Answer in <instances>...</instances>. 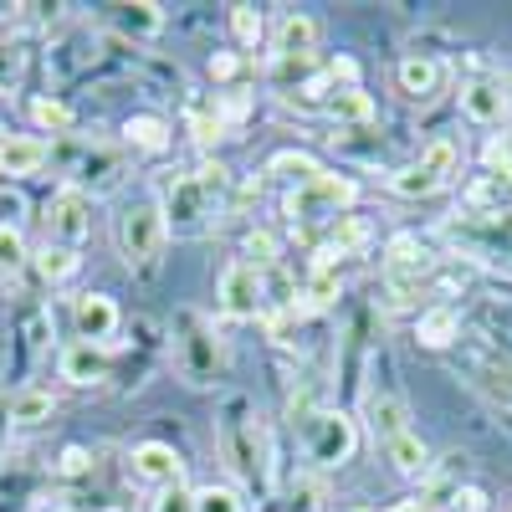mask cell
Instances as JSON below:
<instances>
[{
  "label": "cell",
  "instance_id": "1",
  "mask_svg": "<svg viewBox=\"0 0 512 512\" xmlns=\"http://www.w3.org/2000/svg\"><path fill=\"white\" fill-rule=\"evenodd\" d=\"M216 446H221V461L236 472V482L267 487V446H262V425H256V410L246 400H231L221 425H216Z\"/></svg>",
  "mask_w": 512,
  "mask_h": 512
},
{
  "label": "cell",
  "instance_id": "2",
  "mask_svg": "<svg viewBox=\"0 0 512 512\" xmlns=\"http://www.w3.org/2000/svg\"><path fill=\"white\" fill-rule=\"evenodd\" d=\"M164 236H169V221H164V205L154 195H139L134 205H123L118 251H123L128 272H154L159 256H164Z\"/></svg>",
  "mask_w": 512,
  "mask_h": 512
},
{
  "label": "cell",
  "instance_id": "3",
  "mask_svg": "<svg viewBox=\"0 0 512 512\" xmlns=\"http://www.w3.org/2000/svg\"><path fill=\"white\" fill-rule=\"evenodd\" d=\"M354 200H359V185L349 175H328V169H323L318 180L292 185L282 210H287L292 226H328V221H338V210H349Z\"/></svg>",
  "mask_w": 512,
  "mask_h": 512
},
{
  "label": "cell",
  "instance_id": "4",
  "mask_svg": "<svg viewBox=\"0 0 512 512\" xmlns=\"http://www.w3.org/2000/svg\"><path fill=\"white\" fill-rule=\"evenodd\" d=\"M303 446H308V456H313L318 466H344V461H354V451H359V425H354V415H344V410H318V415H308Z\"/></svg>",
  "mask_w": 512,
  "mask_h": 512
},
{
  "label": "cell",
  "instance_id": "5",
  "mask_svg": "<svg viewBox=\"0 0 512 512\" xmlns=\"http://www.w3.org/2000/svg\"><path fill=\"white\" fill-rule=\"evenodd\" d=\"M175 349H180V374L190 384H200V390H205V384H216V374H221V344H216V333H210L205 318L180 313Z\"/></svg>",
  "mask_w": 512,
  "mask_h": 512
},
{
  "label": "cell",
  "instance_id": "6",
  "mask_svg": "<svg viewBox=\"0 0 512 512\" xmlns=\"http://www.w3.org/2000/svg\"><path fill=\"white\" fill-rule=\"evenodd\" d=\"M41 221H47V246L77 251L82 241H88V231H93V195L62 185V190L47 200V210H41Z\"/></svg>",
  "mask_w": 512,
  "mask_h": 512
},
{
  "label": "cell",
  "instance_id": "7",
  "mask_svg": "<svg viewBox=\"0 0 512 512\" xmlns=\"http://www.w3.org/2000/svg\"><path fill=\"white\" fill-rule=\"evenodd\" d=\"M262 297H267V287H262V272H256L251 262H226V272H221V287H216V303H221V313L226 318H236V323H251V318H262Z\"/></svg>",
  "mask_w": 512,
  "mask_h": 512
},
{
  "label": "cell",
  "instance_id": "8",
  "mask_svg": "<svg viewBox=\"0 0 512 512\" xmlns=\"http://www.w3.org/2000/svg\"><path fill=\"white\" fill-rule=\"evenodd\" d=\"M128 472H134L139 487H154V492H169L185 482V456L164 441H139L128 451Z\"/></svg>",
  "mask_w": 512,
  "mask_h": 512
},
{
  "label": "cell",
  "instance_id": "9",
  "mask_svg": "<svg viewBox=\"0 0 512 512\" xmlns=\"http://www.w3.org/2000/svg\"><path fill=\"white\" fill-rule=\"evenodd\" d=\"M384 272H390V282H395V303H405L410 282H420L425 272H431V251H425L420 236L400 231V236H390V246H384Z\"/></svg>",
  "mask_w": 512,
  "mask_h": 512
},
{
  "label": "cell",
  "instance_id": "10",
  "mask_svg": "<svg viewBox=\"0 0 512 512\" xmlns=\"http://www.w3.org/2000/svg\"><path fill=\"white\" fill-rule=\"evenodd\" d=\"M159 205H164V221L175 226V231H195L210 216V205H216V200L205 195V185L195 175H180V180H169V190H164Z\"/></svg>",
  "mask_w": 512,
  "mask_h": 512
},
{
  "label": "cell",
  "instance_id": "11",
  "mask_svg": "<svg viewBox=\"0 0 512 512\" xmlns=\"http://www.w3.org/2000/svg\"><path fill=\"white\" fill-rule=\"evenodd\" d=\"M72 328H77V344H108L118 333V303L108 292H82L77 308H72Z\"/></svg>",
  "mask_w": 512,
  "mask_h": 512
},
{
  "label": "cell",
  "instance_id": "12",
  "mask_svg": "<svg viewBox=\"0 0 512 512\" xmlns=\"http://www.w3.org/2000/svg\"><path fill=\"white\" fill-rule=\"evenodd\" d=\"M118 175H123V159H118L113 149H82V154L67 164V185L82 190V195H88V190H108Z\"/></svg>",
  "mask_w": 512,
  "mask_h": 512
},
{
  "label": "cell",
  "instance_id": "13",
  "mask_svg": "<svg viewBox=\"0 0 512 512\" xmlns=\"http://www.w3.org/2000/svg\"><path fill=\"white\" fill-rule=\"evenodd\" d=\"M52 159V144L47 139H31V134H0V175H36L41 164Z\"/></svg>",
  "mask_w": 512,
  "mask_h": 512
},
{
  "label": "cell",
  "instance_id": "14",
  "mask_svg": "<svg viewBox=\"0 0 512 512\" xmlns=\"http://www.w3.org/2000/svg\"><path fill=\"white\" fill-rule=\"evenodd\" d=\"M313 47H318V21H313V16H303V11L282 16V26H277V67L308 62V57H313Z\"/></svg>",
  "mask_w": 512,
  "mask_h": 512
},
{
  "label": "cell",
  "instance_id": "15",
  "mask_svg": "<svg viewBox=\"0 0 512 512\" xmlns=\"http://www.w3.org/2000/svg\"><path fill=\"white\" fill-rule=\"evenodd\" d=\"M364 415H369V425H374V436L379 441H395L400 431H410V415H405V400L395 395V390H384V384H374V390L364 395Z\"/></svg>",
  "mask_w": 512,
  "mask_h": 512
},
{
  "label": "cell",
  "instance_id": "16",
  "mask_svg": "<svg viewBox=\"0 0 512 512\" xmlns=\"http://www.w3.org/2000/svg\"><path fill=\"white\" fill-rule=\"evenodd\" d=\"M461 113L472 123H502L507 118V88L492 82V77L466 82V88H461Z\"/></svg>",
  "mask_w": 512,
  "mask_h": 512
},
{
  "label": "cell",
  "instance_id": "17",
  "mask_svg": "<svg viewBox=\"0 0 512 512\" xmlns=\"http://www.w3.org/2000/svg\"><path fill=\"white\" fill-rule=\"evenodd\" d=\"M62 379L67 384H103L108 379V349H98V344H67L62 349Z\"/></svg>",
  "mask_w": 512,
  "mask_h": 512
},
{
  "label": "cell",
  "instance_id": "18",
  "mask_svg": "<svg viewBox=\"0 0 512 512\" xmlns=\"http://www.w3.org/2000/svg\"><path fill=\"white\" fill-rule=\"evenodd\" d=\"M108 21L134 41H149V36L164 31V11L154 6V0H123V6H108Z\"/></svg>",
  "mask_w": 512,
  "mask_h": 512
},
{
  "label": "cell",
  "instance_id": "19",
  "mask_svg": "<svg viewBox=\"0 0 512 512\" xmlns=\"http://www.w3.org/2000/svg\"><path fill=\"white\" fill-rule=\"evenodd\" d=\"M369 241V221L364 216H338V221H328V236L318 241V267L328 262V256H349L354 246H364Z\"/></svg>",
  "mask_w": 512,
  "mask_h": 512
},
{
  "label": "cell",
  "instance_id": "20",
  "mask_svg": "<svg viewBox=\"0 0 512 512\" xmlns=\"http://www.w3.org/2000/svg\"><path fill=\"white\" fill-rule=\"evenodd\" d=\"M52 410H57L52 390H36V384H21V390L6 400V420L11 425H47Z\"/></svg>",
  "mask_w": 512,
  "mask_h": 512
},
{
  "label": "cell",
  "instance_id": "21",
  "mask_svg": "<svg viewBox=\"0 0 512 512\" xmlns=\"http://www.w3.org/2000/svg\"><path fill=\"white\" fill-rule=\"evenodd\" d=\"M395 82H400L405 98H431V93L441 88V62H431V57H405V62L395 67Z\"/></svg>",
  "mask_w": 512,
  "mask_h": 512
},
{
  "label": "cell",
  "instance_id": "22",
  "mask_svg": "<svg viewBox=\"0 0 512 512\" xmlns=\"http://www.w3.org/2000/svg\"><path fill=\"white\" fill-rule=\"evenodd\" d=\"M384 451H390L400 477H425V472H431V451H425V441L415 431H400L395 441H384Z\"/></svg>",
  "mask_w": 512,
  "mask_h": 512
},
{
  "label": "cell",
  "instance_id": "23",
  "mask_svg": "<svg viewBox=\"0 0 512 512\" xmlns=\"http://www.w3.org/2000/svg\"><path fill=\"white\" fill-rule=\"evenodd\" d=\"M415 333H420L425 349H446V344H456V338H461V318H456V308H425L420 323H415Z\"/></svg>",
  "mask_w": 512,
  "mask_h": 512
},
{
  "label": "cell",
  "instance_id": "24",
  "mask_svg": "<svg viewBox=\"0 0 512 512\" xmlns=\"http://www.w3.org/2000/svg\"><path fill=\"white\" fill-rule=\"evenodd\" d=\"M123 139L134 144V149H144V154H164L169 149V123L154 118V113H134V118L123 123Z\"/></svg>",
  "mask_w": 512,
  "mask_h": 512
},
{
  "label": "cell",
  "instance_id": "25",
  "mask_svg": "<svg viewBox=\"0 0 512 512\" xmlns=\"http://www.w3.org/2000/svg\"><path fill=\"white\" fill-rule=\"evenodd\" d=\"M425 175H436L441 185H451V175H456V164H461V144L451 139V134H441V139H431L420 149V159H415Z\"/></svg>",
  "mask_w": 512,
  "mask_h": 512
},
{
  "label": "cell",
  "instance_id": "26",
  "mask_svg": "<svg viewBox=\"0 0 512 512\" xmlns=\"http://www.w3.org/2000/svg\"><path fill=\"white\" fill-rule=\"evenodd\" d=\"M338 267L333 262H323V267H313V277H308V287H303V303H297V313H318V308H328L333 297H338Z\"/></svg>",
  "mask_w": 512,
  "mask_h": 512
},
{
  "label": "cell",
  "instance_id": "27",
  "mask_svg": "<svg viewBox=\"0 0 512 512\" xmlns=\"http://www.w3.org/2000/svg\"><path fill=\"white\" fill-rule=\"evenodd\" d=\"M328 113H333L338 123H374V98L354 82V88H338V93L328 98Z\"/></svg>",
  "mask_w": 512,
  "mask_h": 512
},
{
  "label": "cell",
  "instance_id": "28",
  "mask_svg": "<svg viewBox=\"0 0 512 512\" xmlns=\"http://www.w3.org/2000/svg\"><path fill=\"white\" fill-rule=\"evenodd\" d=\"M267 175H282V180H292V185H308V180H318V175H323V164H318L313 154L282 149V154H272V159H267Z\"/></svg>",
  "mask_w": 512,
  "mask_h": 512
},
{
  "label": "cell",
  "instance_id": "29",
  "mask_svg": "<svg viewBox=\"0 0 512 512\" xmlns=\"http://www.w3.org/2000/svg\"><path fill=\"white\" fill-rule=\"evenodd\" d=\"M31 267H36V277L47 282V287H57V282H67V277L77 272V251H67V246H47L41 256H31Z\"/></svg>",
  "mask_w": 512,
  "mask_h": 512
},
{
  "label": "cell",
  "instance_id": "30",
  "mask_svg": "<svg viewBox=\"0 0 512 512\" xmlns=\"http://www.w3.org/2000/svg\"><path fill=\"white\" fill-rule=\"evenodd\" d=\"M26 262H31V246H26L21 226H6V221H0V277L21 272Z\"/></svg>",
  "mask_w": 512,
  "mask_h": 512
},
{
  "label": "cell",
  "instance_id": "31",
  "mask_svg": "<svg viewBox=\"0 0 512 512\" xmlns=\"http://www.w3.org/2000/svg\"><path fill=\"white\" fill-rule=\"evenodd\" d=\"M26 113H31V123H36V128H47V134H67V128L77 123V118H72V108H67V103H57V98H31V108H26Z\"/></svg>",
  "mask_w": 512,
  "mask_h": 512
},
{
  "label": "cell",
  "instance_id": "32",
  "mask_svg": "<svg viewBox=\"0 0 512 512\" xmlns=\"http://www.w3.org/2000/svg\"><path fill=\"white\" fill-rule=\"evenodd\" d=\"M390 190L395 195H405V200H420V195H436V190H446L436 175H425L420 164H410V169H400V175H390Z\"/></svg>",
  "mask_w": 512,
  "mask_h": 512
},
{
  "label": "cell",
  "instance_id": "33",
  "mask_svg": "<svg viewBox=\"0 0 512 512\" xmlns=\"http://www.w3.org/2000/svg\"><path fill=\"white\" fill-rule=\"evenodd\" d=\"M26 72V47L16 36H0V93H11Z\"/></svg>",
  "mask_w": 512,
  "mask_h": 512
},
{
  "label": "cell",
  "instance_id": "34",
  "mask_svg": "<svg viewBox=\"0 0 512 512\" xmlns=\"http://www.w3.org/2000/svg\"><path fill=\"white\" fill-rule=\"evenodd\" d=\"M231 36L241 41V47H256V41L267 36V21L256 6H231Z\"/></svg>",
  "mask_w": 512,
  "mask_h": 512
},
{
  "label": "cell",
  "instance_id": "35",
  "mask_svg": "<svg viewBox=\"0 0 512 512\" xmlns=\"http://www.w3.org/2000/svg\"><path fill=\"white\" fill-rule=\"evenodd\" d=\"M195 512H246L236 487H200L195 492Z\"/></svg>",
  "mask_w": 512,
  "mask_h": 512
},
{
  "label": "cell",
  "instance_id": "36",
  "mask_svg": "<svg viewBox=\"0 0 512 512\" xmlns=\"http://www.w3.org/2000/svg\"><path fill=\"white\" fill-rule=\"evenodd\" d=\"M241 262H251V267L277 262V236L272 231H246V256H241Z\"/></svg>",
  "mask_w": 512,
  "mask_h": 512
},
{
  "label": "cell",
  "instance_id": "37",
  "mask_svg": "<svg viewBox=\"0 0 512 512\" xmlns=\"http://www.w3.org/2000/svg\"><path fill=\"white\" fill-rule=\"evenodd\" d=\"M149 512H195V492H185V487H169V492H154Z\"/></svg>",
  "mask_w": 512,
  "mask_h": 512
},
{
  "label": "cell",
  "instance_id": "38",
  "mask_svg": "<svg viewBox=\"0 0 512 512\" xmlns=\"http://www.w3.org/2000/svg\"><path fill=\"white\" fill-rule=\"evenodd\" d=\"M190 128H195V144H200V149H210V144L221 139V118H216V113L190 108Z\"/></svg>",
  "mask_w": 512,
  "mask_h": 512
},
{
  "label": "cell",
  "instance_id": "39",
  "mask_svg": "<svg viewBox=\"0 0 512 512\" xmlns=\"http://www.w3.org/2000/svg\"><path fill=\"white\" fill-rule=\"evenodd\" d=\"M246 113H251V98H246V93H226V98L216 103V118H221V123H241Z\"/></svg>",
  "mask_w": 512,
  "mask_h": 512
},
{
  "label": "cell",
  "instance_id": "40",
  "mask_svg": "<svg viewBox=\"0 0 512 512\" xmlns=\"http://www.w3.org/2000/svg\"><path fill=\"white\" fill-rule=\"evenodd\" d=\"M88 466H93V456H88V451H82V446H67V451H62V461H57V472H62V477H82Z\"/></svg>",
  "mask_w": 512,
  "mask_h": 512
},
{
  "label": "cell",
  "instance_id": "41",
  "mask_svg": "<svg viewBox=\"0 0 512 512\" xmlns=\"http://www.w3.org/2000/svg\"><path fill=\"white\" fill-rule=\"evenodd\" d=\"M451 512H487V492L482 487H456Z\"/></svg>",
  "mask_w": 512,
  "mask_h": 512
},
{
  "label": "cell",
  "instance_id": "42",
  "mask_svg": "<svg viewBox=\"0 0 512 512\" xmlns=\"http://www.w3.org/2000/svg\"><path fill=\"white\" fill-rule=\"evenodd\" d=\"M241 72V57L236 52H216V57H210V77H216V82H231Z\"/></svg>",
  "mask_w": 512,
  "mask_h": 512
},
{
  "label": "cell",
  "instance_id": "43",
  "mask_svg": "<svg viewBox=\"0 0 512 512\" xmlns=\"http://www.w3.org/2000/svg\"><path fill=\"white\" fill-rule=\"evenodd\" d=\"M21 210H26V200H21V195H11V190L0 195V216H6V226H16V221H21Z\"/></svg>",
  "mask_w": 512,
  "mask_h": 512
},
{
  "label": "cell",
  "instance_id": "44",
  "mask_svg": "<svg viewBox=\"0 0 512 512\" xmlns=\"http://www.w3.org/2000/svg\"><path fill=\"white\" fill-rule=\"evenodd\" d=\"M390 512H431L425 502H400V507H390Z\"/></svg>",
  "mask_w": 512,
  "mask_h": 512
},
{
  "label": "cell",
  "instance_id": "45",
  "mask_svg": "<svg viewBox=\"0 0 512 512\" xmlns=\"http://www.w3.org/2000/svg\"><path fill=\"white\" fill-rule=\"evenodd\" d=\"M52 512H82V507H72V502H57V507H52Z\"/></svg>",
  "mask_w": 512,
  "mask_h": 512
},
{
  "label": "cell",
  "instance_id": "46",
  "mask_svg": "<svg viewBox=\"0 0 512 512\" xmlns=\"http://www.w3.org/2000/svg\"><path fill=\"white\" fill-rule=\"evenodd\" d=\"M502 88H507V108H512V82H502Z\"/></svg>",
  "mask_w": 512,
  "mask_h": 512
}]
</instances>
